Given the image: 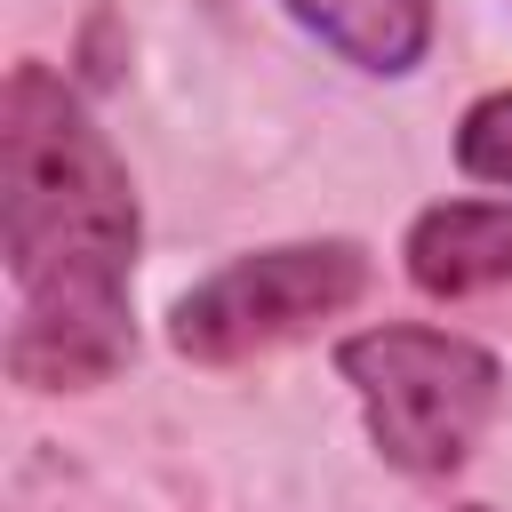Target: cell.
I'll return each instance as SVG.
<instances>
[{"mask_svg":"<svg viewBox=\"0 0 512 512\" xmlns=\"http://www.w3.org/2000/svg\"><path fill=\"white\" fill-rule=\"evenodd\" d=\"M464 512H488V504H464Z\"/></svg>","mask_w":512,"mask_h":512,"instance_id":"obj_7","label":"cell"},{"mask_svg":"<svg viewBox=\"0 0 512 512\" xmlns=\"http://www.w3.org/2000/svg\"><path fill=\"white\" fill-rule=\"evenodd\" d=\"M408 280L424 296L512 288V200H440L408 224Z\"/></svg>","mask_w":512,"mask_h":512,"instance_id":"obj_4","label":"cell"},{"mask_svg":"<svg viewBox=\"0 0 512 512\" xmlns=\"http://www.w3.org/2000/svg\"><path fill=\"white\" fill-rule=\"evenodd\" d=\"M336 376L352 384L384 464H400L416 480L456 472L480 448V432H488V416L504 400L496 352L472 344V336L424 328V320H376V328L344 336L336 344Z\"/></svg>","mask_w":512,"mask_h":512,"instance_id":"obj_2","label":"cell"},{"mask_svg":"<svg viewBox=\"0 0 512 512\" xmlns=\"http://www.w3.org/2000/svg\"><path fill=\"white\" fill-rule=\"evenodd\" d=\"M136 232L112 136L48 64H16L0 96V240L16 280L8 376L24 392H88L128 368Z\"/></svg>","mask_w":512,"mask_h":512,"instance_id":"obj_1","label":"cell"},{"mask_svg":"<svg viewBox=\"0 0 512 512\" xmlns=\"http://www.w3.org/2000/svg\"><path fill=\"white\" fill-rule=\"evenodd\" d=\"M368 288V256L352 240H288V248H256L232 256L224 272H208L200 288L176 296L168 312V344L200 368H232L256 360L336 312H352Z\"/></svg>","mask_w":512,"mask_h":512,"instance_id":"obj_3","label":"cell"},{"mask_svg":"<svg viewBox=\"0 0 512 512\" xmlns=\"http://www.w3.org/2000/svg\"><path fill=\"white\" fill-rule=\"evenodd\" d=\"M320 48H336L352 72L400 80L432 48V0H280Z\"/></svg>","mask_w":512,"mask_h":512,"instance_id":"obj_5","label":"cell"},{"mask_svg":"<svg viewBox=\"0 0 512 512\" xmlns=\"http://www.w3.org/2000/svg\"><path fill=\"white\" fill-rule=\"evenodd\" d=\"M456 168H464L472 184L512 192V88L480 96V104L456 120Z\"/></svg>","mask_w":512,"mask_h":512,"instance_id":"obj_6","label":"cell"}]
</instances>
